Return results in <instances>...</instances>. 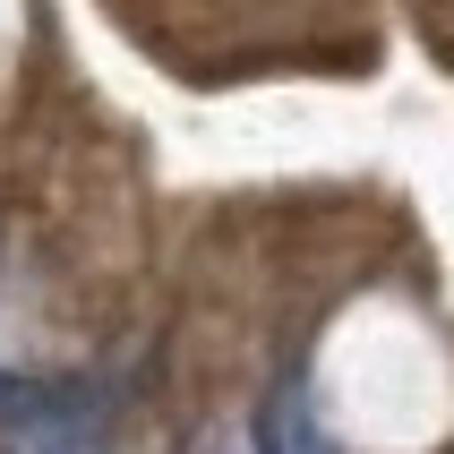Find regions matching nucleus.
Returning <instances> with one entry per match:
<instances>
[{
	"instance_id": "f257e3e1",
	"label": "nucleus",
	"mask_w": 454,
	"mask_h": 454,
	"mask_svg": "<svg viewBox=\"0 0 454 454\" xmlns=\"http://www.w3.org/2000/svg\"><path fill=\"white\" fill-rule=\"evenodd\" d=\"M112 403H121V378H26V369H0V429H43V420H86V411H103L112 420Z\"/></svg>"
},
{
	"instance_id": "f03ea898",
	"label": "nucleus",
	"mask_w": 454,
	"mask_h": 454,
	"mask_svg": "<svg viewBox=\"0 0 454 454\" xmlns=\"http://www.w3.org/2000/svg\"><path fill=\"white\" fill-rule=\"evenodd\" d=\"M249 454H343V446H334V429L317 420V386H309V369H283V378L266 386Z\"/></svg>"
},
{
	"instance_id": "7ed1b4c3",
	"label": "nucleus",
	"mask_w": 454,
	"mask_h": 454,
	"mask_svg": "<svg viewBox=\"0 0 454 454\" xmlns=\"http://www.w3.org/2000/svg\"><path fill=\"white\" fill-rule=\"evenodd\" d=\"M198 454H249V446H231V437H206V446Z\"/></svg>"
}]
</instances>
